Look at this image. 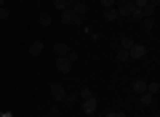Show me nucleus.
<instances>
[{
  "label": "nucleus",
  "mask_w": 160,
  "mask_h": 117,
  "mask_svg": "<svg viewBox=\"0 0 160 117\" xmlns=\"http://www.w3.org/2000/svg\"><path fill=\"white\" fill-rule=\"evenodd\" d=\"M75 59H78V53H75V51H69L67 56H56V69H59L62 75H69V69H72Z\"/></svg>",
  "instance_id": "obj_1"
},
{
  "label": "nucleus",
  "mask_w": 160,
  "mask_h": 117,
  "mask_svg": "<svg viewBox=\"0 0 160 117\" xmlns=\"http://www.w3.org/2000/svg\"><path fill=\"white\" fill-rule=\"evenodd\" d=\"M48 93H51V101H56V104H62V101L67 99V90H64L62 83H51L48 85Z\"/></svg>",
  "instance_id": "obj_2"
},
{
  "label": "nucleus",
  "mask_w": 160,
  "mask_h": 117,
  "mask_svg": "<svg viewBox=\"0 0 160 117\" xmlns=\"http://www.w3.org/2000/svg\"><path fill=\"white\" fill-rule=\"evenodd\" d=\"M83 19L78 16V13L72 11V8H67V11H62V24L64 27H75V24H80Z\"/></svg>",
  "instance_id": "obj_3"
},
{
  "label": "nucleus",
  "mask_w": 160,
  "mask_h": 117,
  "mask_svg": "<svg viewBox=\"0 0 160 117\" xmlns=\"http://www.w3.org/2000/svg\"><path fill=\"white\" fill-rule=\"evenodd\" d=\"M144 56H147V45L133 43L131 48H128V59H144Z\"/></svg>",
  "instance_id": "obj_4"
},
{
  "label": "nucleus",
  "mask_w": 160,
  "mask_h": 117,
  "mask_svg": "<svg viewBox=\"0 0 160 117\" xmlns=\"http://www.w3.org/2000/svg\"><path fill=\"white\" fill-rule=\"evenodd\" d=\"M96 106H99V101H96V96H88V99H83V112H86V115H93V112H96Z\"/></svg>",
  "instance_id": "obj_5"
},
{
  "label": "nucleus",
  "mask_w": 160,
  "mask_h": 117,
  "mask_svg": "<svg viewBox=\"0 0 160 117\" xmlns=\"http://www.w3.org/2000/svg\"><path fill=\"white\" fill-rule=\"evenodd\" d=\"M118 16H131V11H133V0H128V3H118Z\"/></svg>",
  "instance_id": "obj_6"
},
{
  "label": "nucleus",
  "mask_w": 160,
  "mask_h": 117,
  "mask_svg": "<svg viewBox=\"0 0 160 117\" xmlns=\"http://www.w3.org/2000/svg\"><path fill=\"white\" fill-rule=\"evenodd\" d=\"M27 51H29V56H40V53H43V51H46V45L40 43V40H32Z\"/></svg>",
  "instance_id": "obj_7"
},
{
  "label": "nucleus",
  "mask_w": 160,
  "mask_h": 117,
  "mask_svg": "<svg viewBox=\"0 0 160 117\" xmlns=\"http://www.w3.org/2000/svg\"><path fill=\"white\" fill-rule=\"evenodd\" d=\"M72 11L78 13L80 19H83V16H86V13H88V3H83V0H78V3H75V6H72Z\"/></svg>",
  "instance_id": "obj_8"
},
{
  "label": "nucleus",
  "mask_w": 160,
  "mask_h": 117,
  "mask_svg": "<svg viewBox=\"0 0 160 117\" xmlns=\"http://www.w3.org/2000/svg\"><path fill=\"white\" fill-rule=\"evenodd\" d=\"M133 93H136V96L147 93V80H133Z\"/></svg>",
  "instance_id": "obj_9"
},
{
  "label": "nucleus",
  "mask_w": 160,
  "mask_h": 117,
  "mask_svg": "<svg viewBox=\"0 0 160 117\" xmlns=\"http://www.w3.org/2000/svg\"><path fill=\"white\" fill-rule=\"evenodd\" d=\"M53 53H56V56H67L69 53V45L67 43H56V45H53Z\"/></svg>",
  "instance_id": "obj_10"
},
{
  "label": "nucleus",
  "mask_w": 160,
  "mask_h": 117,
  "mask_svg": "<svg viewBox=\"0 0 160 117\" xmlns=\"http://www.w3.org/2000/svg\"><path fill=\"white\" fill-rule=\"evenodd\" d=\"M142 29H144V32H152V29H155V19L144 16V19H142Z\"/></svg>",
  "instance_id": "obj_11"
},
{
  "label": "nucleus",
  "mask_w": 160,
  "mask_h": 117,
  "mask_svg": "<svg viewBox=\"0 0 160 117\" xmlns=\"http://www.w3.org/2000/svg\"><path fill=\"white\" fill-rule=\"evenodd\" d=\"M147 93H152V96H158V93H160V83H158V80L147 83Z\"/></svg>",
  "instance_id": "obj_12"
},
{
  "label": "nucleus",
  "mask_w": 160,
  "mask_h": 117,
  "mask_svg": "<svg viewBox=\"0 0 160 117\" xmlns=\"http://www.w3.org/2000/svg\"><path fill=\"white\" fill-rule=\"evenodd\" d=\"M104 19H107V22H115V19H120V16H118V8H107V11H104Z\"/></svg>",
  "instance_id": "obj_13"
},
{
  "label": "nucleus",
  "mask_w": 160,
  "mask_h": 117,
  "mask_svg": "<svg viewBox=\"0 0 160 117\" xmlns=\"http://www.w3.org/2000/svg\"><path fill=\"white\" fill-rule=\"evenodd\" d=\"M152 101H155V96H152V93H142V96H139V104H144V106H149Z\"/></svg>",
  "instance_id": "obj_14"
},
{
  "label": "nucleus",
  "mask_w": 160,
  "mask_h": 117,
  "mask_svg": "<svg viewBox=\"0 0 160 117\" xmlns=\"http://www.w3.org/2000/svg\"><path fill=\"white\" fill-rule=\"evenodd\" d=\"M53 8H56V11H67L69 3H67V0H53Z\"/></svg>",
  "instance_id": "obj_15"
},
{
  "label": "nucleus",
  "mask_w": 160,
  "mask_h": 117,
  "mask_svg": "<svg viewBox=\"0 0 160 117\" xmlns=\"http://www.w3.org/2000/svg\"><path fill=\"white\" fill-rule=\"evenodd\" d=\"M40 27H51V16H48V13H40Z\"/></svg>",
  "instance_id": "obj_16"
},
{
  "label": "nucleus",
  "mask_w": 160,
  "mask_h": 117,
  "mask_svg": "<svg viewBox=\"0 0 160 117\" xmlns=\"http://www.w3.org/2000/svg\"><path fill=\"white\" fill-rule=\"evenodd\" d=\"M115 59H118V61H128V48H120Z\"/></svg>",
  "instance_id": "obj_17"
},
{
  "label": "nucleus",
  "mask_w": 160,
  "mask_h": 117,
  "mask_svg": "<svg viewBox=\"0 0 160 117\" xmlns=\"http://www.w3.org/2000/svg\"><path fill=\"white\" fill-rule=\"evenodd\" d=\"M8 19V6H0V22H6Z\"/></svg>",
  "instance_id": "obj_18"
},
{
  "label": "nucleus",
  "mask_w": 160,
  "mask_h": 117,
  "mask_svg": "<svg viewBox=\"0 0 160 117\" xmlns=\"http://www.w3.org/2000/svg\"><path fill=\"white\" fill-rule=\"evenodd\" d=\"M102 6L104 8H115V6H118V0H102Z\"/></svg>",
  "instance_id": "obj_19"
},
{
  "label": "nucleus",
  "mask_w": 160,
  "mask_h": 117,
  "mask_svg": "<svg viewBox=\"0 0 160 117\" xmlns=\"http://www.w3.org/2000/svg\"><path fill=\"white\" fill-rule=\"evenodd\" d=\"M78 96H80V99H88V96H91V90H88L86 85H83V88H80V93H78Z\"/></svg>",
  "instance_id": "obj_20"
},
{
  "label": "nucleus",
  "mask_w": 160,
  "mask_h": 117,
  "mask_svg": "<svg viewBox=\"0 0 160 117\" xmlns=\"http://www.w3.org/2000/svg\"><path fill=\"white\" fill-rule=\"evenodd\" d=\"M48 115H51V117H62V112H59V106H51V109H48Z\"/></svg>",
  "instance_id": "obj_21"
},
{
  "label": "nucleus",
  "mask_w": 160,
  "mask_h": 117,
  "mask_svg": "<svg viewBox=\"0 0 160 117\" xmlns=\"http://www.w3.org/2000/svg\"><path fill=\"white\" fill-rule=\"evenodd\" d=\"M131 45H133L131 37H123V45H120V48H131Z\"/></svg>",
  "instance_id": "obj_22"
},
{
  "label": "nucleus",
  "mask_w": 160,
  "mask_h": 117,
  "mask_svg": "<svg viewBox=\"0 0 160 117\" xmlns=\"http://www.w3.org/2000/svg\"><path fill=\"white\" fill-rule=\"evenodd\" d=\"M147 3H149V6H155V8L160 6V0H147Z\"/></svg>",
  "instance_id": "obj_23"
},
{
  "label": "nucleus",
  "mask_w": 160,
  "mask_h": 117,
  "mask_svg": "<svg viewBox=\"0 0 160 117\" xmlns=\"http://www.w3.org/2000/svg\"><path fill=\"white\" fill-rule=\"evenodd\" d=\"M120 115H123V112H109L107 117H120Z\"/></svg>",
  "instance_id": "obj_24"
},
{
  "label": "nucleus",
  "mask_w": 160,
  "mask_h": 117,
  "mask_svg": "<svg viewBox=\"0 0 160 117\" xmlns=\"http://www.w3.org/2000/svg\"><path fill=\"white\" fill-rule=\"evenodd\" d=\"M67 3H69V8H72V6H75V3H78V0H67Z\"/></svg>",
  "instance_id": "obj_25"
},
{
  "label": "nucleus",
  "mask_w": 160,
  "mask_h": 117,
  "mask_svg": "<svg viewBox=\"0 0 160 117\" xmlns=\"http://www.w3.org/2000/svg\"><path fill=\"white\" fill-rule=\"evenodd\" d=\"M0 117H11V115H8V112H6V115H3V112H0Z\"/></svg>",
  "instance_id": "obj_26"
},
{
  "label": "nucleus",
  "mask_w": 160,
  "mask_h": 117,
  "mask_svg": "<svg viewBox=\"0 0 160 117\" xmlns=\"http://www.w3.org/2000/svg\"><path fill=\"white\" fill-rule=\"evenodd\" d=\"M0 6H6V0H0Z\"/></svg>",
  "instance_id": "obj_27"
},
{
  "label": "nucleus",
  "mask_w": 160,
  "mask_h": 117,
  "mask_svg": "<svg viewBox=\"0 0 160 117\" xmlns=\"http://www.w3.org/2000/svg\"><path fill=\"white\" fill-rule=\"evenodd\" d=\"M118 3H128V0H118Z\"/></svg>",
  "instance_id": "obj_28"
},
{
  "label": "nucleus",
  "mask_w": 160,
  "mask_h": 117,
  "mask_svg": "<svg viewBox=\"0 0 160 117\" xmlns=\"http://www.w3.org/2000/svg\"><path fill=\"white\" fill-rule=\"evenodd\" d=\"M43 117H51V115H43Z\"/></svg>",
  "instance_id": "obj_29"
},
{
  "label": "nucleus",
  "mask_w": 160,
  "mask_h": 117,
  "mask_svg": "<svg viewBox=\"0 0 160 117\" xmlns=\"http://www.w3.org/2000/svg\"><path fill=\"white\" fill-rule=\"evenodd\" d=\"M120 117H128V115H120Z\"/></svg>",
  "instance_id": "obj_30"
}]
</instances>
